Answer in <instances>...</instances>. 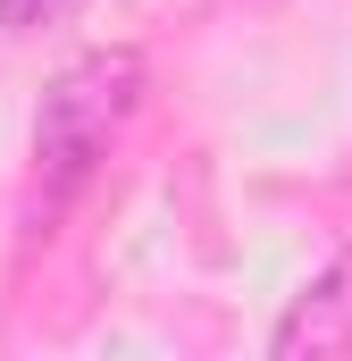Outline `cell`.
<instances>
[{"instance_id": "6da1fadb", "label": "cell", "mask_w": 352, "mask_h": 361, "mask_svg": "<svg viewBox=\"0 0 352 361\" xmlns=\"http://www.w3.org/2000/svg\"><path fill=\"white\" fill-rule=\"evenodd\" d=\"M143 51H126V42H109V51H84V59H68L51 92H42V109H34V169L51 193H76V185L118 152V135L134 126V109H143Z\"/></svg>"}, {"instance_id": "7a4b0ae2", "label": "cell", "mask_w": 352, "mask_h": 361, "mask_svg": "<svg viewBox=\"0 0 352 361\" xmlns=\"http://www.w3.org/2000/svg\"><path fill=\"white\" fill-rule=\"evenodd\" d=\"M344 345H352V252L327 261V269L285 302V319L268 328V353L277 361H302V353L319 361V353H344Z\"/></svg>"}, {"instance_id": "3957f363", "label": "cell", "mask_w": 352, "mask_h": 361, "mask_svg": "<svg viewBox=\"0 0 352 361\" xmlns=\"http://www.w3.org/2000/svg\"><path fill=\"white\" fill-rule=\"evenodd\" d=\"M84 0H0V25L8 34H42V25H68Z\"/></svg>"}]
</instances>
